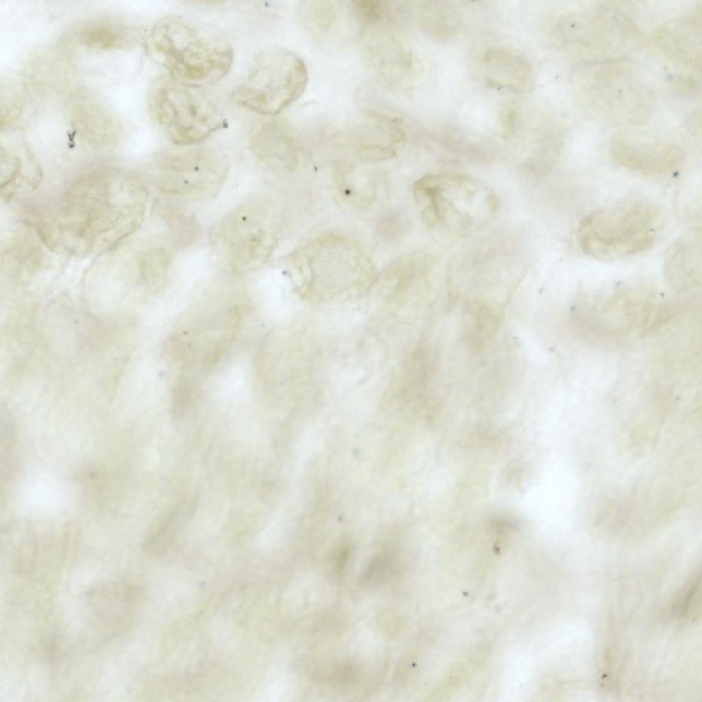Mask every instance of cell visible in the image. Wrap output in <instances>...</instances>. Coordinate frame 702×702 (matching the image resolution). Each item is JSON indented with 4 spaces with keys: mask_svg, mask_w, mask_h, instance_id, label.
<instances>
[{
    "mask_svg": "<svg viewBox=\"0 0 702 702\" xmlns=\"http://www.w3.org/2000/svg\"><path fill=\"white\" fill-rule=\"evenodd\" d=\"M339 1H307L302 6V19L307 29L319 38L329 39L346 29L348 18L354 15L352 1L341 5Z\"/></svg>",
    "mask_w": 702,
    "mask_h": 702,
    "instance_id": "14",
    "label": "cell"
},
{
    "mask_svg": "<svg viewBox=\"0 0 702 702\" xmlns=\"http://www.w3.org/2000/svg\"><path fill=\"white\" fill-rule=\"evenodd\" d=\"M188 383L180 380L174 391L172 412L177 417L183 416L187 409L190 395Z\"/></svg>",
    "mask_w": 702,
    "mask_h": 702,
    "instance_id": "17",
    "label": "cell"
},
{
    "mask_svg": "<svg viewBox=\"0 0 702 702\" xmlns=\"http://www.w3.org/2000/svg\"><path fill=\"white\" fill-rule=\"evenodd\" d=\"M215 239L228 263L237 272L262 266L276 245L267 210L258 202L245 204L232 211L217 228Z\"/></svg>",
    "mask_w": 702,
    "mask_h": 702,
    "instance_id": "7",
    "label": "cell"
},
{
    "mask_svg": "<svg viewBox=\"0 0 702 702\" xmlns=\"http://www.w3.org/2000/svg\"><path fill=\"white\" fill-rule=\"evenodd\" d=\"M610 151L619 165L647 175L673 171L685 158L684 150L676 143L627 136L615 138Z\"/></svg>",
    "mask_w": 702,
    "mask_h": 702,
    "instance_id": "10",
    "label": "cell"
},
{
    "mask_svg": "<svg viewBox=\"0 0 702 702\" xmlns=\"http://www.w3.org/2000/svg\"><path fill=\"white\" fill-rule=\"evenodd\" d=\"M392 24L370 27L366 47L370 61L378 75L387 83L398 87L404 82L412 68L413 56L391 29Z\"/></svg>",
    "mask_w": 702,
    "mask_h": 702,
    "instance_id": "11",
    "label": "cell"
},
{
    "mask_svg": "<svg viewBox=\"0 0 702 702\" xmlns=\"http://www.w3.org/2000/svg\"><path fill=\"white\" fill-rule=\"evenodd\" d=\"M664 267L674 283L697 284L701 274V251L697 243L685 239L675 243L668 250Z\"/></svg>",
    "mask_w": 702,
    "mask_h": 702,
    "instance_id": "15",
    "label": "cell"
},
{
    "mask_svg": "<svg viewBox=\"0 0 702 702\" xmlns=\"http://www.w3.org/2000/svg\"><path fill=\"white\" fill-rule=\"evenodd\" d=\"M199 88L163 78L153 89L152 110L175 144L199 143L224 126L221 110Z\"/></svg>",
    "mask_w": 702,
    "mask_h": 702,
    "instance_id": "5",
    "label": "cell"
},
{
    "mask_svg": "<svg viewBox=\"0 0 702 702\" xmlns=\"http://www.w3.org/2000/svg\"><path fill=\"white\" fill-rule=\"evenodd\" d=\"M662 225V212L657 205L631 199L585 217L579 226L577 237L585 254L601 261H615L651 247Z\"/></svg>",
    "mask_w": 702,
    "mask_h": 702,
    "instance_id": "2",
    "label": "cell"
},
{
    "mask_svg": "<svg viewBox=\"0 0 702 702\" xmlns=\"http://www.w3.org/2000/svg\"><path fill=\"white\" fill-rule=\"evenodd\" d=\"M555 29L559 45L586 64L625 60L640 40L631 19L605 6L566 11Z\"/></svg>",
    "mask_w": 702,
    "mask_h": 702,
    "instance_id": "3",
    "label": "cell"
},
{
    "mask_svg": "<svg viewBox=\"0 0 702 702\" xmlns=\"http://www.w3.org/2000/svg\"><path fill=\"white\" fill-rule=\"evenodd\" d=\"M622 61L586 64L581 86L593 104L625 117V121H636L647 109L648 100L644 88L622 66Z\"/></svg>",
    "mask_w": 702,
    "mask_h": 702,
    "instance_id": "9",
    "label": "cell"
},
{
    "mask_svg": "<svg viewBox=\"0 0 702 702\" xmlns=\"http://www.w3.org/2000/svg\"><path fill=\"white\" fill-rule=\"evenodd\" d=\"M228 169L226 158L215 151L195 149L170 152L159 160L158 182L168 194L204 199L220 189Z\"/></svg>",
    "mask_w": 702,
    "mask_h": 702,
    "instance_id": "8",
    "label": "cell"
},
{
    "mask_svg": "<svg viewBox=\"0 0 702 702\" xmlns=\"http://www.w3.org/2000/svg\"><path fill=\"white\" fill-rule=\"evenodd\" d=\"M285 123L267 120L252 131L250 148L254 156L270 167H291L296 159V138Z\"/></svg>",
    "mask_w": 702,
    "mask_h": 702,
    "instance_id": "12",
    "label": "cell"
},
{
    "mask_svg": "<svg viewBox=\"0 0 702 702\" xmlns=\"http://www.w3.org/2000/svg\"><path fill=\"white\" fill-rule=\"evenodd\" d=\"M430 222L457 231L481 227L497 209L495 194L485 184L457 175L428 176L417 184Z\"/></svg>",
    "mask_w": 702,
    "mask_h": 702,
    "instance_id": "6",
    "label": "cell"
},
{
    "mask_svg": "<svg viewBox=\"0 0 702 702\" xmlns=\"http://www.w3.org/2000/svg\"><path fill=\"white\" fill-rule=\"evenodd\" d=\"M308 77L306 64L295 53L283 48L267 49L256 57L233 99L256 113L274 116L300 97Z\"/></svg>",
    "mask_w": 702,
    "mask_h": 702,
    "instance_id": "4",
    "label": "cell"
},
{
    "mask_svg": "<svg viewBox=\"0 0 702 702\" xmlns=\"http://www.w3.org/2000/svg\"><path fill=\"white\" fill-rule=\"evenodd\" d=\"M189 513V507L184 511H175L167 516L147 537L143 544L144 550L152 554H159L166 550L176 537Z\"/></svg>",
    "mask_w": 702,
    "mask_h": 702,
    "instance_id": "16",
    "label": "cell"
},
{
    "mask_svg": "<svg viewBox=\"0 0 702 702\" xmlns=\"http://www.w3.org/2000/svg\"><path fill=\"white\" fill-rule=\"evenodd\" d=\"M137 590L123 581H108L93 588L87 596L94 616L108 626H117L129 618Z\"/></svg>",
    "mask_w": 702,
    "mask_h": 702,
    "instance_id": "13",
    "label": "cell"
},
{
    "mask_svg": "<svg viewBox=\"0 0 702 702\" xmlns=\"http://www.w3.org/2000/svg\"><path fill=\"white\" fill-rule=\"evenodd\" d=\"M150 45L171 78L191 86L220 80L233 62L232 49L220 34L182 17L160 22L153 30Z\"/></svg>",
    "mask_w": 702,
    "mask_h": 702,
    "instance_id": "1",
    "label": "cell"
}]
</instances>
